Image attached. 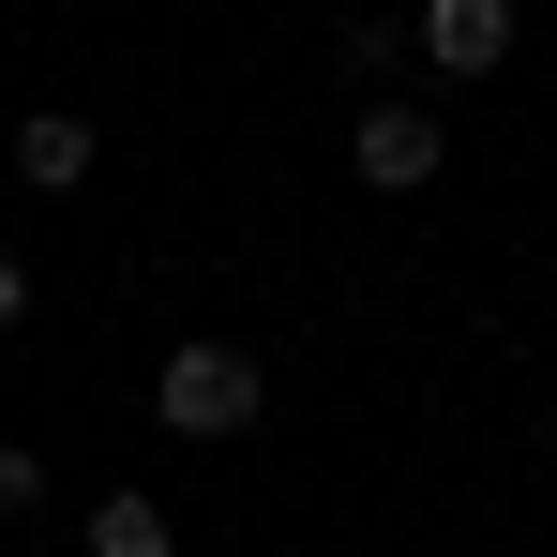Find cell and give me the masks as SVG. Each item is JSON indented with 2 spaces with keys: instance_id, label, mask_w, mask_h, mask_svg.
Returning <instances> with one entry per match:
<instances>
[{
  "instance_id": "5",
  "label": "cell",
  "mask_w": 557,
  "mask_h": 557,
  "mask_svg": "<svg viewBox=\"0 0 557 557\" xmlns=\"http://www.w3.org/2000/svg\"><path fill=\"white\" fill-rule=\"evenodd\" d=\"M91 557H182V528H166V497H91Z\"/></svg>"
},
{
  "instance_id": "2",
  "label": "cell",
  "mask_w": 557,
  "mask_h": 557,
  "mask_svg": "<svg viewBox=\"0 0 557 557\" xmlns=\"http://www.w3.org/2000/svg\"><path fill=\"white\" fill-rule=\"evenodd\" d=\"M437 151H453V136H437L422 106H362V121H347V166H362L376 196H422V182H437Z\"/></svg>"
},
{
  "instance_id": "1",
  "label": "cell",
  "mask_w": 557,
  "mask_h": 557,
  "mask_svg": "<svg viewBox=\"0 0 557 557\" xmlns=\"http://www.w3.org/2000/svg\"><path fill=\"white\" fill-rule=\"evenodd\" d=\"M151 407H166V437H242L272 407V376L242 362V347H166L151 362Z\"/></svg>"
},
{
  "instance_id": "4",
  "label": "cell",
  "mask_w": 557,
  "mask_h": 557,
  "mask_svg": "<svg viewBox=\"0 0 557 557\" xmlns=\"http://www.w3.org/2000/svg\"><path fill=\"white\" fill-rule=\"evenodd\" d=\"M91 166H106L91 121H15V182H30V196H76Z\"/></svg>"
},
{
  "instance_id": "8",
  "label": "cell",
  "mask_w": 557,
  "mask_h": 557,
  "mask_svg": "<svg viewBox=\"0 0 557 557\" xmlns=\"http://www.w3.org/2000/svg\"><path fill=\"white\" fill-rule=\"evenodd\" d=\"M543 482H557V437H543Z\"/></svg>"
},
{
  "instance_id": "3",
  "label": "cell",
  "mask_w": 557,
  "mask_h": 557,
  "mask_svg": "<svg viewBox=\"0 0 557 557\" xmlns=\"http://www.w3.org/2000/svg\"><path fill=\"white\" fill-rule=\"evenodd\" d=\"M422 61L437 76H497L512 61V0H422Z\"/></svg>"
},
{
  "instance_id": "6",
  "label": "cell",
  "mask_w": 557,
  "mask_h": 557,
  "mask_svg": "<svg viewBox=\"0 0 557 557\" xmlns=\"http://www.w3.org/2000/svg\"><path fill=\"white\" fill-rule=\"evenodd\" d=\"M30 497H46V467H30V453H15V437H0V528H15Z\"/></svg>"
},
{
  "instance_id": "7",
  "label": "cell",
  "mask_w": 557,
  "mask_h": 557,
  "mask_svg": "<svg viewBox=\"0 0 557 557\" xmlns=\"http://www.w3.org/2000/svg\"><path fill=\"white\" fill-rule=\"evenodd\" d=\"M15 317H30V257L0 242V332H15Z\"/></svg>"
}]
</instances>
